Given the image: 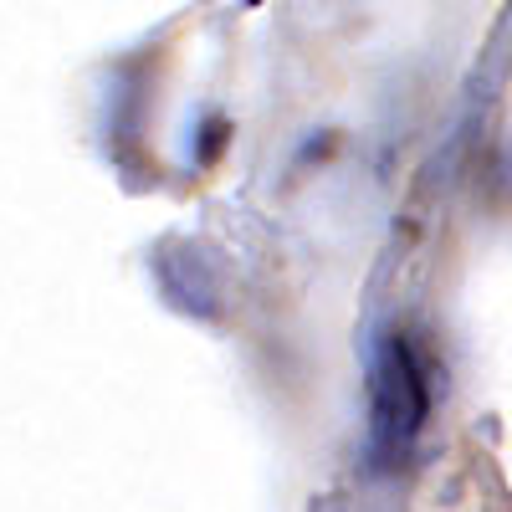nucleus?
Wrapping results in <instances>:
<instances>
[{
  "instance_id": "obj_2",
  "label": "nucleus",
  "mask_w": 512,
  "mask_h": 512,
  "mask_svg": "<svg viewBox=\"0 0 512 512\" xmlns=\"http://www.w3.org/2000/svg\"><path fill=\"white\" fill-rule=\"evenodd\" d=\"M246 6H262V0H246Z\"/></svg>"
},
{
  "instance_id": "obj_1",
  "label": "nucleus",
  "mask_w": 512,
  "mask_h": 512,
  "mask_svg": "<svg viewBox=\"0 0 512 512\" xmlns=\"http://www.w3.org/2000/svg\"><path fill=\"white\" fill-rule=\"evenodd\" d=\"M425 415H431V390H425V374H420V359L410 349V338L384 333V344L374 354V369H369V431H374V446L384 456H400L420 436Z\"/></svg>"
}]
</instances>
